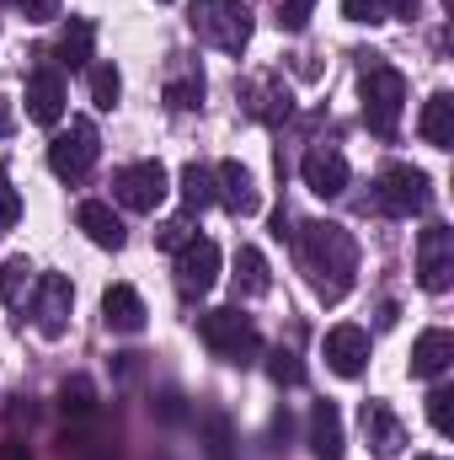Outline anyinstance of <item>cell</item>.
<instances>
[{
  "instance_id": "6da1fadb",
  "label": "cell",
  "mask_w": 454,
  "mask_h": 460,
  "mask_svg": "<svg viewBox=\"0 0 454 460\" xmlns=\"http://www.w3.org/2000/svg\"><path fill=\"white\" fill-rule=\"evenodd\" d=\"M294 252H300V268H305L316 300L337 305V300L353 295V284H358V241H353L347 226H337V220H305L294 230Z\"/></svg>"
},
{
  "instance_id": "7a4b0ae2",
  "label": "cell",
  "mask_w": 454,
  "mask_h": 460,
  "mask_svg": "<svg viewBox=\"0 0 454 460\" xmlns=\"http://www.w3.org/2000/svg\"><path fill=\"white\" fill-rule=\"evenodd\" d=\"M358 102H363L369 134L390 139V134L401 128V113H406V75H401L396 65H385V59L369 54L363 70H358Z\"/></svg>"
},
{
  "instance_id": "3957f363",
  "label": "cell",
  "mask_w": 454,
  "mask_h": 460,
  "mask_svg": "<svg viewBox=\"0 0 454 460\" xmlns=\"http://www.w3.org/2000/svg\"><path fill=\"white\" fill-rule=\"evenodd\" d=\"M198 338L209 343L214 358H225V364H251V358L262 353V332H257V322H251L240 305L204 311V316H198Z\"/></svg>"
},
{
  "instance_id": "277c9868",
  "label": "cell",
  "mask_w": 454,
  "mask_h": 460,
  "mask_svg": "<svg viewBox=\"0 0 454 460\" xmlns=\"http://www.w3.org/2000/svg\"><path fill=\"white\" fill-rule=\"evenodd\" d=\"M188 27L209 49H225V54H240L251 43V11L240 0H193L188 5Z\"/></svg>"
},
{
  "instance_id": "5b68a950",
  "label": "cell",
  "mask_w": 454,
  "mask_h": 460,
  "mask_svg": "<svg viewBox=\"0 0 454 460\" xmlns=\"http://www.w3.org/2000/svg\"><path fill=\"white\" fill-rule=\"evenodd\" d=\"M374 204H380L390 220H412V215H423V209L433 204V182H428L423 166L396 161V166H385V172L374 177Z\"/></svg>"
},
{
  "instance_id": "8992f818",
  "label": "cell",
  "mask_w": 454,
  "mask_h": 460,
  "mask_svg": "<svg viewBox=\"0 0 454 460\" xmlns=\"http://www.w3.org/2000/svg\"><path fill=\"white\" fill-rule=\"evenodd\" d=\"M97 155H102V134H97L92 118H70V128H59L48 139V166L65 182H86L92 166H97Z\"/></svg>"
},
{
  "instance_id": "52a82bcc",
  "label": "cell",
  "mask_w": 454,
  "mask_h": 460,
  "mask_svg": "<svg viewBox=\"0 0 454 460\" xmlns=\"http://www.w3.org/2000/svg\"><path fill=\"white\" fill-rule=\"evenodd\" d=\"M113 193H118L123 209H134V215H155V209L166 204V193H171V177H166L161 161H128V166L113 177Z\"/></svg>"
},
{
  "instance_id": "ba28073f",
  "label": "cell",
  "mask_w": 454,
  "mask_h": 460,
  "mask_svg": "<svg viewBox=\"0 0 454 460\" xmlns=\"http://www.w3.org/2000/svg\"><path fill=\"white\" fill-rule=\"evenodd\" d=\"M417 284L428 295H444L454 284V230L444 220H433L417 235Z\"/></svg>"
},
{
  "instance_id": "9c48e42d",
  "label": "cell",
  "mask_w": 454,
  "mask_h": 460,
  "mask_svg": "<svg viewBox=\"0 0 454 460\" xmlns=\"http://www.w3.org/2000/svg\"><path fill=\"white\" fill-rule=\"evenodd\" d=\"M70 311H75V284L65 273H43L32 284V322H38V332L43 338H65Z\"/></svg>"
},
{
  "instance_id": "30bf717a",
  "label": "cell",
  "mask_w": 454,
  "mask_h": 460,
  "mask_svg": "<svg viewBox=\"0 0 454 460\" xmlns=\"http://www.w3.org/2000/svg\"><path fill=\"white\" fill-rule=\"evenodd\" d=\"M220 284V246L209 235H193L188 246H177V289L182 295H209Z\"/></svg>"
},
{
  "instance_id": "8fae6325",
  "label": "cell",
  "mask_w": 454,
  "mask_h": 460,
  "mask_svg": "<svg viewBox=\"0 0 454 460\" xmlns=\"http://www.w3.org/2000/svg\"><path fill=\"white\" fill-rule=\"evenodd\" d=\"M300 177H305V188L316 193V199H342L347 193V155L332 150V145H310L305 150V161H300Z\"/></svg>"
},
{
  "instance_id": "7c38bea8",
  "label": "cell",
  "mask_w": 454,
  "mask_h": 460,
  "mask_svg": "<svg viewBox=\"0 0 454 460\" xmlns=\"http://www.w3.org/2000/svg\"><path fill=\"white\" fill-rule=\"evenodd\" d=\"M65 102H70L65 75H59L54 65H38V70L27 75V118L43 123V128H54V123L65 118Z\"/></svg>"
},
{
  "instance_id": "4fadbf2b",
  "label": "cell",
  "mask_w": 454,
  "mask_h": 460,
  "mask_svg": "<svg viewBox=\"0 0 454 460\" xmlns=\"http://www.w3.org/2000/svg\"><path fill=\"white\" fill-rule=\"evenodd\" d=\"M321 353H327V369H332V375L358 380V375H363V364H369V332H363V327H353V322H342V327L327 332Z\"/></svg>"
},
{
  "instance_id": "5bb4252c",
  "label": "cell",
  "mask_w": 454,
  "mask_h": 460,
  "mask_svg": "<svg viewBox=\"0 0 454 460\" xmlns=\"http://www.w3.org/2000/svg\"><path fill=\"white\" fill-rule=\"evenodd\" d=\"M214 193H220V204H225L235 220H246V215L262 209L257 177H251V166H240V161H220V166H214Z\"/></svg>"
},
{
  "instance_id": "9a60e30c",
  "label": "cell",
  "mask_w": 454,
  "mask_h": 460,
  "mask_svg": "<svg viewBox=\"0 0 454 460\" xmlns=\"http://www.w3.org/2000/svg\"><path fill=\"white\" fill-rule=\"evenodd\" d=\"M358 418H363V439H369V450H374L380 460H390V456H401V450H406V429H401V418L390 412V402L369 396Z\"/></svg>"
},
{
  "instance_id": "2e32d148",
  "label": "cell",
  "mask_w": 454,
  "mask_h": 460,
  "mask_svg": "<svg viewBox=\"0 0 454 460\" xmlns=\"http://www.w3.org/2000/svg\"><path fill=\"white\" fill-rule=\"evenodd\" d=\"M450 364H454V332L428 327V332L412 343V380H439Z\"/></svg>"
},
{
  "instance_id": "e0dca14e",
  "label": "cell",
  "mask_w": 454,
  "mask_h": 460,
  "mask_svg": "<svg viewBox=\"0 0 454 460\" xmlns=\"http://www.w3.org/2000/svg\"><path fill=\"white\" fill-rule=\"evenodd\" d=\"M75 226L86 230V241H92V246H102V252H123V241H128V230H123V220L113 215V204H97V199H86V204H81Z\"/></svg>"
},
{
  "instance_id": "ac0fdd59",
  "label": "cell",
  "mask_w": 454,
  "mask_h": 460,
  "mask_svg": "<svg viewBox=\"0 0 454 460\" xmlns=\"http://www.w3.org/2000/svg\"><path fill=\"white\" fill-rule=\"evenodd\" d=\"M92 43H97V27L86 16H70V27L54 43V70H86L92 65Z\"/></svg>"
},
{
  "instance_id": "d6986e66",
  "label": "cell",
  "mask_w": 454,
  "mask_h": 460,
  "mask_svg": "<svg viewBox=\"0 0 454 460\" xmlns=\"http://www.w3.org/2000/svg\"><path fill=\"white\" fill-rule=\"evenodd\" d=\"M310 456L316 460H342V412H337V402H316V407H310Z\"/></svg>"
},
{
  "instance_id": "ffe728a7",
  "label": "cell",
  "mask_w": 454,
  "mask_h": 460,
  "mask_svg": "<svg viewBox=\"0 0 454 460\" xmlns=\"http://www.w3.org/2000/svg\"><path fill=\"white\" fill-rule=\"evenodd\" d=\"M102 322H108L113 332H144V300H139V289L113 284V289L102 295Z\"/></svg>"
},
{
  "instance_id": "44dd1931",
  "label": "cell",
  "mask_w": 454,
  "mask_h": 460,
  "mask_svg": "<svg viewBox=\"0 0 454 460\" xmlns=\"http://www.w3.org/2000/svg\"><path fill=\"white\" fill-rule=\"evenodd\" d=\"M177 193H182V209H188V215H204L209 204H220V193H214V166L188 161L182 177H177Z\"/></svg>"
},
{
  "instance_id": "7402d4cb",
  "label": "cell",
  "mask_w": 454,
  "mask_h": 460,
  "mask_svg": "<svg viewBox=\"0 0 454 460\" xmlns=\"http://www.w3.org/2000/svg\"><path fill=\"white\" fill-rule=\"evenodd\" d=\"M417 128H423V139H428L433 150H450V145H454V97H450V92H433V97L423 102Z\"/></svg>"
},
{
  "instance_id": "603a6c76",
  "label": "cell",
  "mask_w": 454,
  "mask_h": 460,
  "mask_svg": "<svg viewBox=\"0 0 454 460\" xmlns=\"http://www.w3.org/2000/svg\"><path fill=\"white\" fill-rule=\"evenodd\" d=\"M32 284H38V268H32L27 257H5V262H0V300H5L11 311H27Z\"/></svg>"
},
{
  "instance_id": "cb8c5ba5",
  "label": "cell",
  "mask_w": 454,
  "mask_h": 460,
  "mask_svg": "<svg viewBox=\"0 0 454 460\" xmlns=\"http://www.w3.org/2000/svg\"><path fill=\"white\" fill-rule=\"evenodd\" d=\"M267 257L257 246H240L235 252V295H267Z\"/></svg>"
},
{
  "instance_id": "d4e9b609",
  "label": "cell",
  "mask_w": 454,
  "mask_h": 460,
  "mask_svg": "<svg viewBox=\"0 0 454 460\" xmlns=\"http://www.w3.org/2000/svg\"><path fill=\"white\" fill-rule=\"evenodd\" d=\"M118 97H123V75H118V65L113 59H97V65H92V102H97L102 113H113Z\"/></svg>"
},
{
  "instance_id": "484cf974",
  "label": "cell",
  "mask_w": 454,
  "mask_h": 460,
  "mask_svg": "<svg viewBox=\"0 0 454 460\" xmlns=\"http://www.w3.org/2000/svg\"><path fill=\"white\" fill-rule=\"evenodd\" d=\"M198 102H204V70H182V75L166 86V108L188 113V108H198Z\"/></svg>"
},
{
  "instance_id": "4316f807",
  "label": "cell",
  "mask_w": 454,
  "mask_h": 460,
  "mask_svg": "<svg viewBox=\"0 0 454 460\" xmlns=\"http://www.w3.org/2000/svg\"><path fill=\"white\" fill-rule=\"evenodd\" d=\"M59 407H65L70 418H92V412H97V391H92V380H81V375L65 380V385H59Z\"/></svg>"
},
{
  "instance_id": "83f0119b",
  "label": "cell",
  "mask_w": 454,
  "mask_h": 460,
  "mask_svg": "<svg viewBox=\"0 0 454 460\" xmlns=\"http://www.w3.org/2000/svg\"><path fill=\"white\" fill-rule=\"evenodd\" d=\"M428 423H433L439 434H454V391L450 385H433V396H428Z\"/></svg>"
},
{
  "instance_id": "f1b7e54d",
  "label": "cell",
  "mask_w": 454,
  "mask_h": 460,
  "mask_svg": "<svg viewBox=\"0 0 454 460\" xmlns=\"http://www.w3.org/2000/svg\"><path fill=\"white\" fill-rule=\"evenodd\" d=\"M267 375H273L278 385H300V380H305V369H300V358H294V353H284V348H278V353L267 358Z\"/></svg>"
},
{
  "instance_id": "f546056e",
  "label": "cell",
  "mask_w": 454,
  "mask_h": 460,
  "mask_svg": "<svg viewBox=\"0 0 454 460\" xmlns=\"http://www.w3.org/2000/svg\"><path fill=\"white\" fill-rule=\"evenodd\" d=\"M310 11H316V0H284V5H278V27H284V32H305Z\"/></svg>"
},
{
  "instance_id": "4dcf8cb0",
  "label": "cell",
  "mask_w": 454,
  "mask_h": 460,
  "mask_svg": "<svg viewBox=\"0 0 454 460\" xmlns=\"http://www.w3.org/2000/svg\"><path fill=\"white\" fill-rule=\"evenodd\" d=\"M16 220H22V193H16V188H11V177L0 172V230H11Z\"/></svg>"
},
{
  "instance_id": "1f68e13d",
  "label": "cell",
  "mask_w": 454,
  "mask_h": 460,
  "mask_svg": "<svg viewBox=\"0 0 454 460\" xmlns=\"http://www.w3.org/2000/svg\"><path fill=\"white\" fill-rule=\"evenodd\" d=\"M155 241H161V246H171V252H177V246H188V241H193V215H182V220H166V226L155 230Z\"/></svg>"
},
{
  "instance_id": "d6a6232c",
  "label": "cell",
  "mask_w": 454,
  "mask_h": 460,
  "mask_svg": "<svg viewBox=\"0 0 454 460\" xmlns=\"http://www.w3.org/2000/svg\"><path fill=\"white\" fill-rule=\"evenodd\" d=\"M342 16L347 22H385V0H342Z\"/></svg>"
},
{
  "instance_id": "836d02e7",
  "label": "cell",
  "mask_w": 454,
  "mask_h": 460,
  "mask_svg": "<svg viewBox=\"0 0 454 460\" xmlns=\"http://www.w3.org/2000/svg\"><path fill=\"white\" fill-rule=\"evenodd\" d=\"M209 460H230V423L220 412L209 418Z\"/></svg>"
},
{
  "instance_id": "e575fe53",
  "label": "cell",
  "mask_w": 454,
  "mask_h": 460,
  "mask_svg": "<svg viewBox=\"0 0 454 460\" xmlns=\"http://www.w3.org/2000/svg\"><path fill=\"white\" fill-rule=\"evenodd\" d=\"M11 5H16L27 22H54V16H59V0H11Z\"/></svg>"
},
{
  "instance_id": "d590c367",
  "label": "cell",
  "mask_w": 454,
  "mask_h": 460,
  "mask_svg": "<svg viewBox=\"0 0 454 460\" xmlns=\"http://www.w3.org/2000/svg\"><path fill=\"white\" fill-rule=\"evenodd\" d=\"M155 412H161L166 423H177V418H188V412H182V396H177V391H166V396L155 402Z\"/></svg>"
},
{
  "instance_id": "8d00e7d4",
  "label": "cell",
  "mask_w": 454,
  "mask_h": 460,
  "mask_svg": "<svg viewBox=\"0 0 454 460\" xmlns=\"http://www.w3.org/2000/svg\"><path fill=\"white\" fill-rule=\"evenodd\" d=\"M417 5H423V0H385V22H390V16H406V22H412Z\"/></svg>"
},
{
  "instance_id": "74e56055",
  "label": "cell",
  "mask_w": 454,
  "mask_h": 460,
  "mask_svg": "<svg viewBox=\"0 0 454 460\" xmlns=\"http://www.w3.org/2000/svg\"><path fill=\"white\" fill-rule=\"evenodd\" d=\"M0 460H32V456H27L22 439H5V445H0Z\"/></svg>"
},
{
  "instance_id": "f35d334b",
  "label": "cell",
  "mask_w": 454,
  "mask_h": 460,
  "mask_svg": "<svg viewBox=\"0 0 454 460\" xmlns=\"http://www.w3.org/2000/svg\"><path fill=\"white\" fill-rule=\"evenodd\" d=\"M16 128V113H11V97H0V139Z\"/></svg>"
},
{
  "instance_id": "ab89813d",
  "label": "cell",
  "mask_w": 454,
  "mask_h": 460,
  "mask_svg": "<svg viewBox=\"0 0 454 460\" xmlns=\"http://www.w3.org/2000/svg\"><path fill=\"white\" fill-rule=\"evenodd\" d=\"M273 439H289V412H273Z\"/></svg>"
},
{
  "instance_id": "60d3db41",
  "label": "cell",
  "mask_w": 454,
  "mask_h": 460,
  "mask_svg": "<svg viewBox=\"0 0 454 460\" xmlns=\"http://www.w3.org/2000/svg\"><path fill=\"white\" fill-rule=\"evenodd\" d=\"M417 460H439V456H417Z\"/></svg>"
}]
</instances>
